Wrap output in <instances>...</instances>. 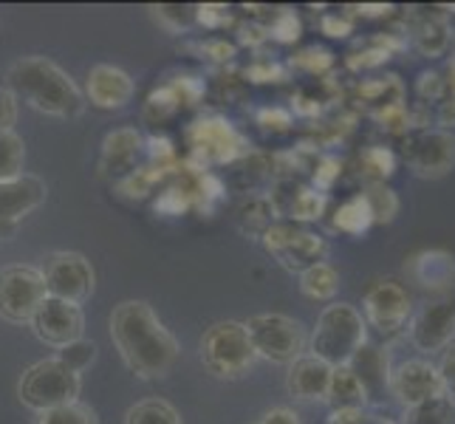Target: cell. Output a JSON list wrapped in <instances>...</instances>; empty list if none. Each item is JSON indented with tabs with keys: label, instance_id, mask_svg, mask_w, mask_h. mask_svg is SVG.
<instances>
[{
	"label": "cell",
	"instance_id": "1",
	"mask_svg": "<svg viewBox=\"0 0 455 424\" xmlns=\"http://www.w3.org/2000/svg\"><path fill=\"white\" fill-rule=\"evenodd\" d=\"M111 337L124 365L142 380H162L179 359V342L145 300H124L111 314Z\"/></svg>",
	"mask_w": 455,
	"mask_h": 424
},
{
	"label": "cell",
	"instance_id": "2",
	"mask_svg": "<svg viewBox=\"0 0 455 424\" xmlns=\"http://www.w3.org/2000/svg\"><path fill=\"white\" fill-rule=\"evenodd\" d=\"M6 91L14 93V100L20 97L37 111L60 119L80 116L85 108L83 91L76 88V83L57 62L45 57H23L12 62L6 71Z\"/></svg>",
	"mask_w": 455,
	"mask_h": 424
},
{
	"label": "cell",
	"instance_id": "3",
	"mask_svg": "<svg viewBox=\"0 0 455 424\" xmlns=\"http://www.w3.org/2000/svg\"><path fill=\"white\" fill-rule=\"evenodd\" d=\"M368 342V325L363 311L351 303H331L317 317V328L308 337L311 356L323 359L325 365H348L351 356Z\"/></svg>",
	"mask_w": 455,
	"mask_h": 424
},
{
	"label": "cell",
	"instance_id": "4",
	"mask_svg": "<svg viewBox=\"0 0 455 424\" xmlns=\"http://www.w3.org/2000/svg\"><path fill=\"white\" fill-rule=\"evenodd\" d=\"M80 388H83L80 373H74L57 356H52V359H40V363H35L20 376L18 396L28 411L45 413L54 411V407L76 402Z\"/></svg>",
	"mask_w": 455,
	"mask_h": 424
},
{
	"label": "cell",
	"instance_id": "5",
	"mask_svg": "<svg viewBox=\"0 0 455 424\" xmlns=\"http://www.w3.org/2000/svg\"><path fill=\"white\" fill-rule=\"evenodd\" d=\"M201 359L210 373L221 376V380H238L255 365L258 354L246 334V325L227 320L207 328L201 340Z\"/></svg>",
	"mask_w": 455,
	"mask_h": 424
},
{
	"label": "cell",
	"instance_id": "6",
	"mask_svg": "<svg viewBox=\"0 0 455 424\" xmlns=\"http://www.w3.org/2000/svg\"><path fill=\"white\" fill-rule=\"evenodd\" d=\"M243 325L249 340H252L255 354L269 359V363L291 365L308 348L306 328L294 317H286V314H255Z\"/></svg>",
	"mask_w": 455,
	"mask_h": 424
},
{
	"label": "cell",
	"instance_id": "7",
	"mask_svg": "<svg viewBox=\"0 0 455 424\" xmlns=\"http://www.w3.org/2000/svg\"><path fill=\"white\" fill-rule=\"evenodd\" d=\"M260 244L283 269L297 275L306 272L314 263H323L328 255L325 238L297 224H272L260 235Z\"/></svg>",
	"mask_w": 455,
	"mask_h": 424
},
{
	"label": "cell",
	"instance_id": "8",
	"mask_svg": "<svg viewBox=\"0 0 455 424\" xmlns=\"http://www.w3.org/2000/svg\"><path fill=\"white\" fill-rule=\"evenodd\" d=\"M402 156L419 179H444L455 167V133L438 128H411Z\"/></svg>",
	"mask_w": 455,
	"mask_h": 424
},
{
	"label": "cell",
	"instance_id": "9",
	"mask_svg": "<svg viewBox=\"0 0 455 424\" xmlns=\"http://www.w3.org/2000/svg\"><path fill=\"white\" fill-rule=\"evenodd\" d=\"M49 297L45 280L35 266H6L0 272V317L9 323H31L40 303Z\"/></svg>",
	"mask_w": 455,
	"mask_h": 424
},
{
	"label": "cell",
	"instance_id": "10",
	"mask_svg": "<svg viewBox=\"0 0 455 424\" xmlns=\"http://www.w3.org/2000/svg\"><path fill=\"white\" fill-rule=\"evenodd\" d=\"M363 317L376 334L394 337L413 317V300L396 280H373L363 297Z\"/></svg>",
	"mask_w": 455,
	"mask_h": 424
},
{
	"label": "cell",
	"instance_id": "11",
	"mask_svg": "<svg viewBox=\"0 0 455 424\" xmlns=\"http://www.w3.org/2000/svg\"><path fill=\"white\" fill-rule=\"evenodd\" d=\"M187 139H190V148H193L198 167L229 164L246 153V139L232 128V122L218 119V116L193 122L190 131H187Z\"/></svg>",
	"mask_w": 455,
	"mask_h": 424
},
{
	"label": "cell",
	"instance_id": "12",
	"mask_svg": "<svg viewBox=\"0 0 455 424\" xmlns=\"http://www.w3.org/2000/svg\"><path fill=\"white\" fill-rule=\"evenodd\" d=\"M40 275L49 297H60V300L80 306L93 292V269L80 252H52Z\"/></svg>",
	"mask_w": 455,
	"mask_h": 424
},
{
	"label": "cell",
	"instance_id": "13",
	"mask_svg": "<svg viewBox=\"0 0 455 424\" xmlns=\"http://www.w3.org/2000/svg\"><path fill=\"white\" fill-rule=\"evenodd\" d=\"M407 337H411L413 348L425 356L447 351L455 342V306L450 300H433L421 306L407 323Z\"/></svg>",
	"mask_w": 455,
	"mask_h": 424
},
{
	"label": "cell",
	"instance_id": "14",
	"mask_svg": "<svg viewBox=\"0 0 455 424\" xmlns=\"http://www.w3.org/2000/svg\"><path fill=\"white\" fill-rule=\"evenodd\" d=\"M442 394H444L442 376H438V368L427 356L404 359V363H399L390 371V396H394L404 411Z\"/></svg>",
	"mask_w": 455,
	"mask_h": 424
},
{
	"label": "cell",
	"instance_id": "15",
	"mask_svg": "<svg viewBox=\"0 0 455 424\" xmlns=\"http://www.w3.org/2000/svg\"><path fill=\"white\" fill-rule=\"evenodd\" d=\"M31 328H35L37 340H43L45 345L66 348L68 342L83 340L85 314L76 303L60 300V297H45L37 314L31 317Z\"/></svg>",
	"mask_w": 455,
	"mask_h": 424
},
{
	"label": "cell",
	"instance_id": "16",
	"mask_svg": "<svg viewBox=\"0 0 455 424\" xmlns=\"http://www.w3.org/2000/svg\"><path fill=\"white\" fill-rule=\"evenodd\" d=\"M45 181L37 176H23L0 181V241H9L26 215L35 212L45 201Z\"/></svg>",
	"mask_w": 455,
	"mask_h": 424
},
{
	"label": "cell",
	"instance_id": "17",
	"mask_svg": "<svg viewBox=\"0 0 455 424\" xmlns=\"http://www.w3.org/2000/svg\"><path fill=\"white\" fill-rule=\"evenodd\" d=\"M348 368L354 371L359 388H363L365 394V404L371 407H382L385 399L390 396V356L387 351H382L379 345H371L365 342L363 348H359L354 356Z\"/></svg>",
	"mask_w": 455,
	"mask_h": 424
},
{
	"label": "cell",
	"instance_id": "18",
	"mask_svg": "<svg viewBox=\"0 0 455 424\" xmlns=\"http://www.w3.org/2000/svg\"><path fill=\"white\" fill-rule=\"evenodd\" d=\"M145 153V139L136 128H119L114 133H108L102 141V159L100 170L105 176H131L139 167V159Z\"/></svg>",
	"mask_w": 455,
	"mask_h": 424
},
{
	"label": "cell",
	"instance_id": "19",
	"mask_svg": "<svg viewBox=\"0 0 455 424\" xmlns=\"http://www.w3.org/2000/svg\"><path fill=\"white\" fill-rule=\"evenodd\" d=\"M331 365H325L323 359L303 354L289 365L286 390L300 402H325L328 385H331Z\"/></svg>",
	"mask_w": 455,
	"mask_h": 424
},
{
	"label": "cell",
	"instance_id": "20",
	"mask_svg": "<svg viewBox=\"0 0 455 424\" xmlns=\"http://www.w3.org/2000/svg\"><path fill=\"white\" fill-rule=\"evenodd\" d=\"M133 80L122 68L114 66H93L88 71V100L91 105L105 108V111H116L133 100Z\"/></svg>",
	"mask_w": 455,
	"mask_h": 424
},
{
	"label": "cell",
	"instance_id": "21",
	"mask_svg": "<svg viewBox=\"0 0 455 424\" xmlns=\"http://www.w3.org/2000/svg\"><path fill=\"white\" fill-rule=\"evenodd\" d=\"M413 283L430 292H447L455 283V258L447 249H421L407 263Z\"/></svg>",
	"mask_w": 455,
	"mask_h": 424
},
{
	"label": "cell",
	"instance_id": "22",
	"mask_svg": "<svg viewBox=\"0 0 455 424\" xmlns=\"http://www.w3.org/2000/svg\"><path fill=\"white\" fill-rule=\"evenodd\" d=\"M289 196H286V204H280L277 212H283L294 221H320L323 212H325V193H317L314 187H297L289 181Z\"/></svg>",
	"mask_w": 455,
	"mask_h": 424
},
{
	"label": "cell",
	"instance_id": "23",
	"mask_svg": "<svg viewBox=\"0 0 455 424\" xmlns=\"http://www.w3.org/2000/svg\"><path fill=\"white\" fill-rule=\"evenodd\" d=\"M450 43H452L450 26L442 18H425L413 26V45L421 57H427V60L442 57L450 49Z\"/></svg>",
	"mask_w": 455,
	"mask_h": 424
},
{
	"label": "cell",
	"instance_id": "24",
	"mask_svg": "<svg viewBox=\"0 0 455 424\" xmlns=\"http://www.w3.org/2000/svg\"><path fill=\"white\" fill-rule=\"evenodd\" d=\"M300 292L311 300H331L339 292V272L331 263H314L306 272H300Z\"/></svg>",
	"mask_w": 455,
	"mask_h": 424
},
{
	"label": "cell",
	"instance_id": "25",
	"mask_svg": "<svg viewBox=\"0 0 455 424\" xmlns=\"http://www.w3.org/2000/svg\"><path fill=\"white\" fill-rule=\"evenodd\" d=\"M325 402L331 404L334 411L337 407H365V394L348 365H339L331 371V385H328Z\"/></svg>",
	"mask_w": 455,
	"mask_h": 424
},
{
	"label": "cell",
	"instance_id": "26",
	"mask_svg": "<svg viewBox=\"0 0 455 424\" xmlns=\"http://www.w3.org/2000/svg\"><path fill=\"white\" fill-rule=\"evenodd\" d=\"M371 227H373V215H371V207L363 193L342 201L334 212V229H339L345 235H365Z\"/></svg>",
	"mask_w": 455,
	"mask_h": 424
},
{
	"label": "cell",
	"instance_id": "27",
	"mask_svg": "<svg viewBox=\"0 0 455 424\" xmlns=\"http://www.w3.org/2000/svg\"><path fill=\"white\" fill-rule=\"evenodd\" d=\"M402 424H455V402L452 396L442 394L416 407H407Z\"/></svg>",
	"mask_w": 455,
	"mask_h": 424
},
{
	"label": "cell",
	"instance_id": "28",
	"mask_svg": "<svg viewBox=\"0 0 455 424\" xmlns=\"http://www.w3.org/2000/svg\"><path fill=\"white\" fill-rule=\"evenodd\" d=\"M371 215H373V224H394V218L399 215V196L390 190L387 184L382 181H368L365 190H363Z\"/></svg>",
	"mask_w": 455,
	"mask_h": 424
},
{
	"label": "cell",
	"instance_id": "29",
	"mask_svg": "<svg viewBox=\"0 0 455 424\" xmlns=\"http://www.w3.org/2000/svg\"><path fill=\"white\" fill-rule=\"evenodd\" d=\"M396 153L390 148H382V145H371L359 153V167H363V176L368 181H387L390 176L396 172Z\"/></svg>",
	"mask_w": 455,
	"mask_h": 424
},
{
	"label": "cell",
	"instance_id": "30",
	"mask_svg": "<svg viewBox=\"0 0 455 424\" xmlns=\"http://www.w3.org/2000/svg\"><path fill=\"white\" fill-rule=\"evenodd\" d=\"M275 215H277V210H275L272 198H266V196H252V198H246V201L241 204L238 221H241V227H243L246 232H258V235H263L266 229L272 227Z\"/></svg>",
	"mask_w": 455,
	"mask_h": 424
},
{
	"label": "cell",
	"instance_id": "31",
	"mask_svg": "<svg viewBox=\"0 0 455 424\" xmlns=\"http://www.w3.org/2000/svg\"><path fill=\"white\" fill-rule=\"evenodd\" d=\"M124 424H181V416L164 399H145L131 407Z\"/></svg>",
	"mask_w": 455,
	"mask_h": 424
},
{
	"label": "cell",
	"instance_id": "32",
	"mask_svg": "<svg viewBox=\"0 0 455 424\" xmlns=\"http://www.w3.org/2000/svg\"><path fill=\"white\" fill-rule=\"evenodd\" d=\"M23 164H26V145H23V139L14 131L0 133V181L23 176Z\"/></svg>",
	"mask_w": 455,
	"mask_h": 424
},
{
	"label": "cell",
	"instance_id": "33",
	"mask_svg": "<svg viewBox=\"0 0 455 424\" xmlns=\"http://www.w3.org/2000/svg\"><path fill=\"white\" fill-rule=\"evenodd\" d=\"M356 93L363 97L365 102H373V105H379V108H385V105H396V102H402V97H404V85H402V80L396 74H387L385 80H368V83H363L356 88Z\"/></svg>",
	"mask_w": 455,
	"mask_h": 424
},
{
	"label": "cell",
	"instance_id": "34",
	"mask_svg": "<svg viewBox=\"0 0 455 424\" xmlns=\"http://www.w3.org/2000/svg\"><path fill=\"white\" fill-rule=\"evenodd\" d=\"M164 176H167V172L159 170V167H153V164H148V167H136V170L131 172V176H124V179L119 181V193H122L124 198H145V196L153 193V187L159 184Z\"/></svg>",
	"mask_w": 455,
	"mask_h": 424
},
{
	"label": "cell",
	"instance_id": "35",
	"mask_svg": "<svg viewBox=\"0 0 455 424\" xmlns=\"http://www.w3.org/2000/svg\"><path fill=\"white\" fill-rule=\"evenodd\" d=\"M37 424H100V419L88 404L76 399L71 404H62V407H54V411L40 413Z\"/></svg>",
	"mask_w": 455,
	"mask_h": 424
},
{
	"label": "cell",
	"instance_id": "36",
	"mask_svg": "<svg viewBox=\"0 0 455 424\" xmlns=\"http://www.w3.org/2000/svg\"><path fill=\"white\" fill-rule=\"evenodd\" d=\"M269 37L272 40H277V43H283V45H289V43H297L300 40V35H303V23H300V18L291 12V9H277V14L272 18V23H269Z\"/></svg>",
	"mask_w": 455,
	"mask_h": 424
},
{
	"label": "cell",
	"instance_id": "37",
	"mask_svg": "<svg viewBox=\"0 0 455 424\" xmlns=\"http://www.w3.org/2000/svg\"><path fill=\"white\" fill-rule=\"evenodd\" d=\"M57 359L62 365H68L74 373H80L93 363V359H97V345H93L91 340H74L66 345V348H60Z\"/></svg>",
	"mask_w": 455,
	"mask_h": 424
},
{
	"label": "cell",
	"instance_id": "38",
	"mask_svg": "<svg viewBox=\"0 0 455 424\" xmlns=\"http://www.w3.org/2000/svg\"><path fill=\"white\" fill-rule=\"evenodd\" d=\"M334 54L328 49H320V45H311V49H303L300 54H294L289 66L291 68H300L308 74H328L334 68Z\"/></svg>",
	"mask_w": 455,
	"mask_h": 424
},
{
	"label": "cell",
	"instance_id": "39",
	"mask_svg": "<svg viewBox=\"0 0 455 424\" xmlns=\"http://www.w3.org/2000/svg\"><path fill=\"white\" fill-rule=\"evenodd\" d=\"M373 116H376V122H382V128L390 131V133H399L402 136V133L411 131V111L404 108V102L376 108Z\"/></svg>",
	"mask_w": 455,
	"mask_h": 424
},
{
	"label": "cell",
	"instance_id": "40",
	"mask_svg": "<svg viewBox=\"0 0 455 424\" xmlns=\"http://www.w3.org/2000/svg\"><path fill=\"white\" fill-rule=\"evenodd\" d=\"M179 100H176V93L170 91V85L159 88V91H153L150 97H148V105H145V116L148 119H156V122H162L167 119L170 114H176L179 111Z\"/></svg>",
	"mask_w": 455,
	"mask_h": 424
},
{
	"label": "cell",
	"instance_id": "41",
	"mask_svg": "<svg viewBox=\"0 0 455 424\" xmlns=\"http://www.w3.org/2000/svg\"><path fill=\"white\" fill-rule=\"evenodd\" d=\"M339 176H342V162L337 159V156H323V159H317V167H314V172H311L314 190L317 193L331 190Z\"/></svg>",
	"mask_w": 455,
	"mask_h": 424
},
{
	"label": "cell",
	"instance_id": "42",
	"mask_svg": "<svg viewBox=\"0 0 455 424\" xmlns=\"http://www.w3.org/2000/svg\"><path fill=\"white\" fill-rule=\"evenodd\" d=\"M145 150L150 156V164L153 167H159V170H172L179 162V156H176V148H172V141L170 139H159V136H153L145 141Z\"/></svg>",
	"mask_w": 455,
	"mask_h": 424
},
{
	"label": "cell",
	"instance_id": "43",
	"mask_svg": "<svg viewBox=\"0 0 455 424\" xmlns=\"http://www.w3.org/2000/svg\"><path fill=\"white\" fill-rule=\"evenodd\" d=\"M394 57L387 49H382L379 43H368V49H363V52H354V54H348V68H354V71H363V68H376V66H385V62Z\"/></svg>",
	"mask_w": 455,
	"mask_h": 424
},
{
	"label": "cell",
	"instance_id": "44",
	"mask_svg": "<svg viewBox=\"0 0 455 424\" xmlns=\"http://www.w3.org/2000/svg\"><path fill=\"white\" fill-rule=\"evenodd\" d=\"M416 93L421 100L438 102V100H444V93H447V80L438 71H421L416 80Z\"/></svg>",
	"mask_w": 455,
	"mask_h": 424
},
{
	"label": "cell",
	"instance_id": "45",
	"mask_svg": "<svg viewBox=\"0 0 455 424\" xmlns=\"http://www.w3.org/2000/svg\"><path fill=\"white\" fill-rule=\"evenodd\" d=\"M190 207H193V201L181 190V187H170V190H164L162 198L156 201V210L167 212V215H181L184 210H190Z\"/></svg>",
	"mask_w": 455,
	"mask_h": 424
},
{
	"label": "cell",
	"instance_id": "46",
	"mask_svg": "<svg viewBox=\"0 0 455 424\" xmlns=\"http://www.w3.org/2000/svg\"><path fill=\"white\" fill-rule=\"evenodd\" d=\"M258 124L263 131H275V133H283L291 128V111L286 108H260L258 111Z\"/></svg>",
	"mask_w": 455,
	"mask_h": 424
},
{
	"label": "cell",
	"instance_id": "47",
	"mask_svg": "<svg viewBox=\"0 0 455 424\" xmlns=\"http://www.w3.org/2000/svg\"><path fill=\"white\" fill-rule=\"evenodd\" d=\"M246 76L252 83H283L289 71L280 66V62H255V66L246 71Z\"/></svg>",
	"mask_w": 455,
	"mask_h": 424
},
{
	"label": "cell",
	"instance_id": "48",
	"mask_svg": "<svg viewBox=\"0 0 455 424\" xmlns=\"http://www.w3.org/2000/svg\"><path fill=\"white\" fill-rule=\"evenodd\" d=\"M320 28H323V35L325 37H334V40H345L354 31V23H351V18H345V14H325L323 18V23H320Z\"/></svg>",
	"mask_w": 455,
	"mask_h": 424
},
{
	"label": "cell",
	"instance_id": "49",
	"mask_svg": "<svg viewBox=\"0 0 455 424\" xmlns=\"http://www.w3.org/2000/svg\"><path fill=\"white\" fill-rule=\"evenodd\" d=\"M18 122V100H14V93L0 88V133L12 131V124Z\"/></svg>",
	"mask_w": 455,
	"mask_h": 424
},
{
	"label": "cell",
	"instance_id": "50",
	"mask_svg": "<svg viewBox=\"0 0 455 424\" xmlns=\"http://www.w3.org/2000/svg\"><path fill=\"white\" fill-rule=\"evenodd\" d=\"M438 368V376H442V385H444V394L455 399V345L444 351L442 363L435 365Z\"/></svg>",
	"mask_w": 455,
	"mask_h": 424
},
{
	"label": "cell",
	"instance_id": "51",
	"mask_svg": "<svg viewBox=\"0 0 455 424\" xmlns=\"http://www.w3.org/2000/svg\"><path fill=\"white\" fill-rule=\"evenodd\" d=\"M196 20L204 23V26H227L229 23V9L227 6H198L196 9Z\"/></svg>",
	"mask_w": 455,
	"mask_h": 424
},
{
	"label": "cell",
	"instance_id": "52",
	"mask_svg": "<svg viewBox=\"0 0 455 424\" xmlns=\"http://www.w3.org/2000/svg\"><path fill=\"white\" fill-rule=\"evenodd\" d=\"M435 122H438V131L452 133V128H455V97H444L442 102H438Z\"/></svg>",
	"mask_w": 455,
	"mask_h": 424
},
{
	"label": "cell",
	"instance_id": "53",
	"mask_svg": "<svg viewBox=\"0 0 455 424\" xmlns=\"http://www.w3.org/2000/svg\"><path fill=\"white\" fill-rule=\"evenodd\" d=\"M331 424H365V407H337L328 416Z\"/></svg>",
	"mask_w": 455,
	"mask_h": 424
},
{
	"label": "cell",
	"instance_id": "54",
	"mask_svg": "<svg viewBox=\"0 0 455 424\" xmlns=\"http://www.w3.org/2000/svg\"><path fill=\"white\" fill-rule=\"evenodd\" d=\"M260 424H300V416L289 407H272V411H266Z\"/></svg>",
	"mask_w": 455,
	"mask_h": 424
},
{
	"label": "cell",
	"instance_id": "55",
	"mask_svg": "<svg viewBox=\"0 0 455 424\" xmlns=\"http://www.w3.org/2000/svg\"><path fill=\"white\" fill-rule=\"evenodd\" d=\"M291 111L297 116H320L323 111V105L317 100H311V97H303V93H297V97L291 100Z\"/></svg>",
	"mask_w": 455,
	"mask_h": 424
},
{
	"label": "cell",
	"instance_id": "56",
	"mask_svg": "<svg viewBox=\"0 0 455 424\" xmlns=\"http://www.w3.org/2000/svg\"><path fill=\"white\" fill-rule=\"evenodd\" d=\"M201 52H207L212 60H232L235 57V45L227 40H210L201 45Z\"/></svg>",
	"mask_w": 455,
	"mask_h": 424
},
{
	"label": "cell",
	"instance_id": "57",
	"mask_svg": "<svg viewBox=\"0 0 455 424\" xmlns=\"http://www.w3.org/2000/svg\"><path fill=\"white\" fill-rule=\"evenodd\" d=\"M354 12L359 18H387V14L394 12V6L390 4H363V6H354Z\"/></svg>",
	"mask_w": 455,
	"mask_h": 424
},
{
	"label": "cell",
	"instance_id": "58",
	"mask_svg": "<svg viewBox=\"0 0 455 424\" xmlns=\"http://www.w3.org/2000/svg\"><path fill=\"white\" fill-rule=\"evenodd\" d=\"M266 37H269V31L260 28V26H241V43L243 45H260Z\"/></svg>",
	"mask_w": 455,
	"mask_h": 424
},
{
	"label": "cell",
	"instance_id": "59",
	"mask_svg": "<svg viewBox=\"0 0 455 424\" xmlns=\"http://www.w3.org/2000/svg\"><path fill=\"white\" fill-rule=\"evenodd\" d=\"M159 18L162 20H172L176 26H187V23H190V14H187V9H179V6H162L159 9Z\"/></svg>",
	"mask_w": 455,
	"mask_h": 424
},
{
	"label": "cell",
	"instance_id": "60",
	"mask_svg": "<svg viewBox=\"0 0 455 424\" xmlns=\"http://www.w3.org/2000/svg\"><path fill=\"white\" fill-rule=\"evenodd\" d=\"M447 91H450V97H455V62L450 66V80H447Z\"/></svg>",
	"mask_w": 455,
	"mask_h": 424
},
{
	"label": "cell",
	"instance_id": "61",
	"mask_svg": "<svg viewBox=\"0 0 455 424\" xmlns=\"http://www.w3.org/2000/svg\"><path fill=\"white\" fill-rule=\"evenodd\" d=\"M373 424H399V421H394V419H376Z\"/></svg>",
	"mask_w": 455,
	"mask_h": 424
},
{
	"label": "cell",
	"instance_id": "62",
	"mask_svg": "<svg viewBox=\"0 0 455 424\" xmlns=\"http://www.w3.org/2000/svg\"><path fill=\"white\" fill-rule=\"evenodd\" d=\"M450 303H452V306H455V297H452V300H450Z\"/></svg>",
	"mask_w": 455,
	"mask_h": 424
},
{
	"label": "cell",
	"instance_id": "63",
	"mask_svg": "<svg viewBox=\"0 0 455 424\" xmlns=\"http://www.w3.org/2000/svg\"><path fill=\"white\" fill-rule=\"evenodd\" d=\"M452 12H455V6H452Z\"/></svg>",
	"mask_w": 455,
	"mask_h": 424
},
{
	"label": "cell",
	"instance_id": "64",
	"mask_svg": "<svg viewBox=\"0 0 455 424\" xmlns=\"http://www.w3.org/2000/svg\"><path fill=\"white\" fill-rule=\"evenodd\" d=\"M328 424H331V421H328Z\"/></svg>",
	"mask_w": 455,
	"mask_h": 424
}]
</instances>
